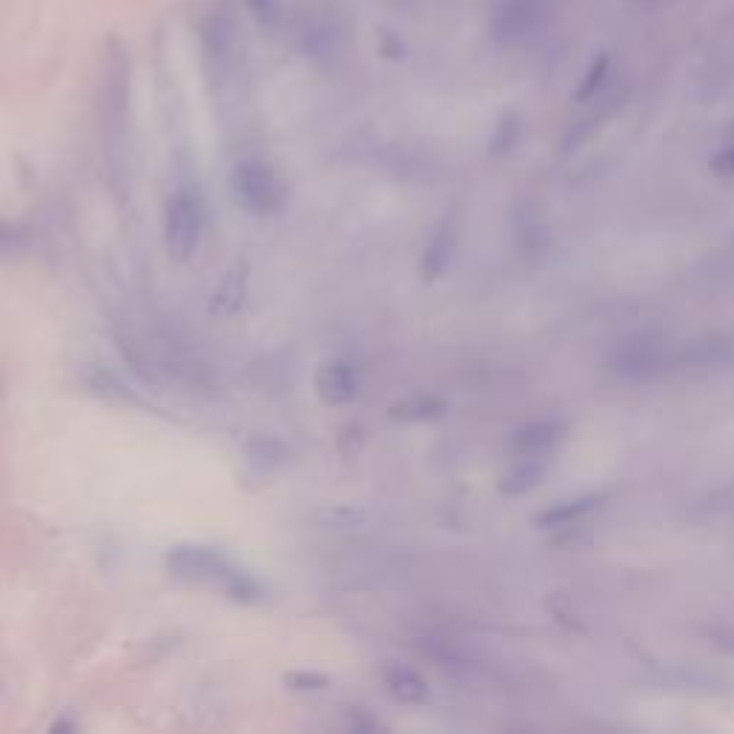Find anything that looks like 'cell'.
Wrapping results in <instances>:
<instances>
[{
	"instance_id": "obj_17",
	"label": "cell",
	"mask_w": 734,
	"mask_h": 734,
	"mask_svg": "<svg viewBox=\"0 0 734 734\" xmlns=\"http://www.w3.org/2000/svg\"><path fill=\"white\" fill-rule=\"evenodd\" d=\"M244 454H247V462L253 468H261V471L281 468L290 459L287 445L281 439H276V436H253V439H247L244 442Z\"/></svg>"
},
{
	"instance_id": "obj_9",
	"label": "cell",
	"mask_w": 734,
	"mask_h": 734,
	"mask_svg": "<svg viewBox=\"0 0 734 734\" xmlns=\"http://www.w3.org/2000/svg\"><path fill=\"white\" fill-rule=\"evenodd\" d=\"M565 436V422L557 416H545V419H534L528 425H522L508 436V454L517 459L522 456H545L554 451Z\"/></svg>"
},
{
	"instance_id": "obj_7",
	"label": "cell",
	"mask_w": 734,
	"mask_h": 734,
	"mask_svg": "<svg viewBox=\"0 0 734 734\" xmlns=\"http://www.w3.org/2000/svg\"><path fill=\"white\" fill-rule=\"evenodd\" d=\"M459 238H462V227H459L456 213L439 218V224L433 227L431 238L422 250V261H419L422 279L436 281L448 273V267L454 264L456 250H459Z\"/></svg>"
},
{
	"instance_id": "obj_20",
	"label": "cell",
	"mask_w": 734,
	"mask_h": 734,
	"mask_svg": "<svg viewBox=\"0 0 734 734\" xmlns=\"http://www.w3.org/2000/svg\"><path fill=\"white\" fill-rule=\"evenodd\" d=\"M221 594L224 597H230L233 603H259L261 597H264V588L261 583L253 577V574H247V571H241V568H233L230 571V577L224 580L221 585Z\"/></svg>"
},
{
	"instance_id": "obj_2",
	"label": "cell",
	"mask_w": 734,
	"mask_h": 734,
	"mask_svg": "<svg viewBox=\"0 0 734 734\" xmlns=\"http://www.w3.org/2000/svg\"><path fill=\"white\" fill-rule=\"evenodd\" d=\"M204 238V201L193 187H178L164 204V247L173 261H190Z\"/></svg>"
},
{
	"instance_id": "obj_13",
	"label": "cell",
	"mask_w": 734,
	"mask_h": 734,
	"mask_svg": "<svg viewBox=\"0 0 734 734\" xmlns=\"http://www.w3.org/2000/svg\"><path fill=\"white\" fill-rule=\"evenodd\" d=\"M548 471L545 456H522L517 465H511L505 474L499 476V494L502 497H525L528 491H534L542 482V476Z\"/></svg>"
},
{
	"instance_id": "obj_19",
	"label": "cell",
	"mask_w": 734,
	"mask_h": 734,
	"mask_svg": "<svg viewBox=\"0 0 734 734\" xmlns=\"http://www.w3.org/2000/svg\"><path fill=\"white\" fill-rule=\"evenodd\" d=\"M608 72H611V55H608V52L594 55V61H591L588 69H585L580 87H577V92H574V101H577V104H588V101H594V98L603 92L605 81H608Z\"/></svg>"
},
{
	"instance_id": "obj_5",
	"label": "cell",
	"mask_w": 734,
	"mask_h": 734,
	"mask_svg": "<svg viewBox=\"0 0 734 734\" xmlns=\"http://www.w3.org/2000/svg\"><path fill=\"white\" fill-rule=\"evenodd\" d=\"M167 568L170 574L184 580V583H195V585H210V588H218L224 580L230 577V571L236 568L233 562L227 560V554L221 548H213V545H195V542H187V545H175L167 554Z\"/></svg>"
},
{
	"instance_id": "obj_24",
	"label": "cell",
	"mask_w": 734,
	"mask_h": 734,
	"mask_svg": "<svg viewBox=\"0 0 734 734\" xmlns=\"http://www.w3.org/2000/svg\"><path fill=\"white\" fill-rule=\"evenodd\" d=\"M709 167H712V173L720 175V178H734V147H723L720 152H714Z\"/></svg>"
},
{
	"instance_id": "obj_25",
	"label": "cell",
	"mask_w": 734,
	"mask_h": 734,
	"mask_svg": "<svg viewBox=\"0 0 734 734\" xmlns=\"http://www.w3.org/2000/svg\"><path fill=\"white\" fill-rule=\"evenodd\" d=\"M720 646H723V648H729V651H732V654H734V634H726V637H723V643H720Z\"/></svg>"
},
{
	"instance_id": "obj_15",
	"label": "cell",
	"mask_w": 734,
	"mask_h": 734,
	"mask_svg": "<svg viewBox=\"0 0 734 734\" xmlns=\"http://www.w3.org/2000/svg\"><path fill=\"white\" fill-rule=\"evenodd\" d=\"M448 411L445 399L431 396V393H419V396H408L402 402H393L388 408V416L393 422H428Z\"/></svg>"
},
{
	"instance_id": "obj_11",
	"label": "cell",
	"mask_w": 734,
	"mask_h": 734,
	"mask_svg": "<svg viewBox=\"0 0 734 734\" xmlns=\"http://www.w3.org/2000/svg\"><path fill=\"white\" fill-rule=\"evenodd\" d=\"M514 236L522 256H542L548 247V224L534 201L519 204L514 213Z\"/></svg>"
},
{
	"instance_id": "obj_23",
	"label": "cell",
	"mask_w": 734,
	"mask_h": 734,
	"mask_svg": "<svg viewBox=\"0 0 734 734\" xmlns=\"http://www.w3.org/2000/svg\"><path fill=\"white\" fill-rule=\"evenodd\" d=\"M244 6H247V12L261 23V26H270V23L276 21V0H244Z\"/></svg>"
},
{
	"instance_id": "obj_21",
	"label": "cell",
	"mask_w": 734,
	"mask_h": 734,
	"mask_svg": "<svg viewBox=\"0 0 734 734\" xmlns=\"http://www.w3.org/2000/svg\"><path fill=\"white\" fill-rule=\"evenodd\" d=\"M281 683L290 691H299V694H316L330 686V677L322 671H290L281 677Z\"/></svg>"
},
{
	"instance_id": "obj_18",
	"label": "cell",
	"mask_w": 734,
	"mask_h": 734,
	"mask_svg": "<svg viewBox=\"0 0 734 734\" xmlns=\"http://www.w3.org/2000/svg\"><path fill=\"white\" fill-rule=\"evenodd\" d=\"M519 135H522V118H519V112L517 109H505L497 118L494 132H491V144H488L491 158L508 155L519 144Z\"/></svg>"
},
{
	"instance_id": "obj_22",
	"label": "cell",
	"mask_w": 734,
	"mask_h": 734,
	"mask_svg": "<svg viewBox=\"0 0 734 734\" xmlns=\"http://www.w3.org/2000/svg\"><path fill=\"white\" fill-rule=\"evenodd\" d=\"M319 519H322V525L324 528H353L359 519H362V514L356 511V508H345V505H336V508H327V511H322L319 514Z\"/></svg>"
},
{
	"instance_id": "obj_10",
	"label": "cell",
	"mask_w": 734,
	"mask_h": 734,
	"mask_svg": "<svg viewBox=\"0 0 734 734\" xmlns=\"http://www.w3.org/2000/svg\"><path fill=\"white\" fill-rule=\"evenodd\" d=\"M247 290H250V264L247 259H238L230 264L224 279L218 281L216 293L210 299V316L233 319L247 302Z\"/></svg>"
},
{
	"instance_id": "obj_16",
	"label": "cell",
	"mask_w": 734,
	"mask_h": 734,
	"mask_svg": "<svg viewBox=\"0 0 734 734\" xmlns=\"http://www.w3.org/2000/svg\"><path fill=\"white\" fill-rule=\"evenodd\" d=\"M683 359L694 367H720L734 359V342L726 336H706L691 342Z\"/></svg>"
},
{
	"instance_id": "obj_14",
	"label": "cell",
	"mask_w": 734,
	"mask_h": 734,
	"mask_svg": "<svg viewBox=\"0 0 734 734\" xmlns=\"http://www.w3.org/2000/svg\"><path fill=\"white\" fill-rule=\"evenodd\" d=\"M603 499L605 497H600V494H585V497L554 502V505H548L540 517H537V525L540 528H565V525H574V522L588 517L591 511H597Z\"/></svg>"
},
{
	"instance_id": "obj_8",
	"label": "cell",
	"mask_w": 734,
	"mask_h": 734,
	"mask_svg": "<svg viewBox=\"0 0 734 734\" xmlns=\"http://www.w3.org/2000/svg\"><path fill=\"white\" fill-rule=\"evenodd\" d=\"M316 393L324 405L342 408L359 399L362 393V376L356 365H350L345 359H330L316 370Z\"/></svg>"
},
{
	"instance_id": "obj_6",
	"label": "cell",
	"mask_w": 734,
	"mask_h": 734,
	"mask_svg": "<svg viewBox=\"0 0 734 734\" xmlns=\"http://www.w3.org/2000/svg\"><path fill=\"white\" fill-rule=\"evenodd\" d=\"M545 23V0H499L494 9V38L505 46L528 44Z\"/></svg>"
},
{
	"instance_id": "obj_3",
	"label": "cell",
	"mask_w": 734,
	"mask_h": 734,
	"mask_svg": "<svg viewBox=\"0 0 734 734\" xmlns=\"http://www.w3.org/2000/svg\"><path fill=\"white\" fill-rule=\"evenodd\" d=\"M230 190L236 204L244 213H253V216H273L284 207V198H287V187L279 178V173L256 158H247V161H238L230 173Z\"/></svg>"
},
{
	"instance_id": "obj_1",
	"label": "cell",
	"mask_w": 734,
	"mask_h": 734,
	"mask_svg": "<svg viewBox=\"0 0 734 734\" xmlns=\"http://www.w3.org/2000/svg\"><path fill=\"white\" fill-rule=\"evenodd\" d=\"M98 118H101V150L107 158L109 178L118 187L127 167V132H130V55L118 41L109 44L104 58Z\"/></svg>"
},
{
	"instance_id": "obj_4",
	"label": "cell",
	"mask_w": 734,
	"mask_h": 734,
	"mask_svg": "<svg viewBox=\"0 0 734 734\" xmlns=\"http://www.w3.org/2000/svg\"><path fill=\"white\" fill-rule=\"evenodd\" d=\"M669 365V345L660 333H637L617 347L608 359V370L626 382H643Z\"/></svg>"
},
{
	"instance_id": "obj_12",
	"label": "cell",
	"mask_w": 734,
	"mask_h": 734,
	"mask_svg": "<svg viewBox=\"0 0 734 734\" xmlns=\"http://www.w3.org/2000/svg\"><path fill=\"white\" fill-rule=\"evenodd\" d=\"M382 677H385V686H388L390 697L399 700V703H405V706H422L431 697L428 680L416 669H411V666L388 663Z\"/></svg>"
}]
</instances>
